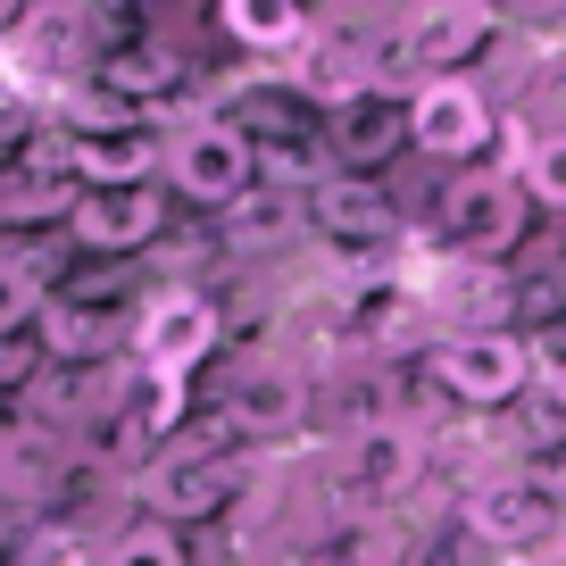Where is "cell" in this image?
<instances>
[{"label":"cell","instance_id":"6da1fadb","mask_svg":"<svg viewBox=\"0 0 566 566\" xmlns=\"http://www.w3.org/2000/svg\"><path fill=\"white\" fill-rule=\"evenodd\" d=\"M159 192L176 209H200V217H226L259 192V150L250 134L217 108V117H159Z\"/></svg>","mask_w":566,"mask_h":566},{"label":"cell","instance_id":"7a4b0ae2","mask_svg":"<svg viewBox=\"0 0 566 566\" xmlns=\"http://www.w3.org/2000/svg\"><path fill=\"white\" fill-rule=\"evenodd\" d=\"M433 233L450 242V259H483V266H509L533 233V200L516 184L509 159H483V167H459L442 176L433 192Z\"/></svg>","mask_w":566,"mask_h":566},{"label":"cell","instance_id":"3957f363","mask_svg":"<svg viewBox=\"0 0 566 566\" xmlns=\"http://www.w3.org/2000/svg\"><path fill=\"white\" fill-rule=\"evenodd\" d=\"M233 433H226V417H209V424H184L176 442L150 459V475H142V500L159 509V525H200V516H226L233 509V492H242V467H233Z\"/></svg>","mask_w":566,"mask_h":566},{"label":"cell","instance_id":"277c9868","mask_svg":"<svg viewBox=\"0 0 566 566\" xmlns=\"http://www.w3.org/2000/svg\"><path fill=\"white\" fill-rule=\"evenodd\" d=\"M226 350V308L200 292V283H150V301L134 317V367L150 384H184Z\"/></svg>","mask_w":566,"mask_h":566},{"label":"cell","instance_id":"5b68a950","mask_svg":"<svg viewBox=\"0 0 566 566\" xmlns=\"http://www.w3.org/2000/svg\"><path fill=\"white\" fill-rule=\"evenodd\" d=\"M408 292H417L424 308V334L433 342H475V334H516V308H525V292H516L509 266H483V259H433L424 275H408Z\"/></svg>","mask_w":566,"mask_h":566},{"label":"cell","instance_id":"8992f818","mask_svg":"<svg viewBox=\"0 0 566 566\" xmlns=\"http://www.w3.org/2000/svg\"><path fill=\"white\" fill-rule=\"evenodd\" d=\"M459 533H467L475 549H492V558H533V549H549V542L566 533V500L549 492V483H533L525 467H509V475L467 483Z\"/></svg>","mask_w":566,"mask_h":566},{"label":"cell","instance_id":"52a82bcc","mask_svg":"<svg viewBox=\"0 0 566 566\" xmlns=\"http://www.w3.org/2000/svg\"><path fill=\"white\" fill-rule=\"evenodd\" d=\"M424 375L442 384L450 408L467 417H509L533 400V342L525 334H475V342H433Z\"/></svg>","mask_w":566,"mask_h":566},{"label":"cell","instance_id":"ba28073f","mask_svg":"<svg viewBox=\"0 0 566 566\" xmlns=\"http://www.w3.org/2000/svg\"><path fill=\"white\" fill-rule=\"evenodd\" d=\"M500 125L509 108L475 84V75H433V84L408 101V142H417V159H442V167H483L492 159Z\"/></svg>","mask_w":566,"mask_h":566},{"label":"cell","instance_id":"9c48e42d","mask_svg":"<svg viewBox=\"0 0 566 566\" xmlns=\"http://www.w3.org/2000/svg\"><path fill=\"white\" fill-rule=\"evenodd\" d=\"M167 226H176V200L159 184H142V192H84L67 217V250L84 266H142L167 242Z\"/></svg>","mask_w":566,"mask_h":566},{"label":"cell","instance_id":"30bf717a","mask_svg":"<svg viewBox=\"0 0 566 566\" xmlns=\"http://www.w3.org/2000/svg\"><path fill=\"white\" fill-rule=\"evenodd\" d=\"M84 84H101L108 101L142 108V117H167V108H176V92L192 84V59H184V42H167L159 25H142V34H117V42H101V51H92Z\"/></svg>","mask_w":566,"mask_h":566},{"label":"cell","instance_id":"8fae6325","mask_svg":"<svg viewBox=\"0 0 566 566\" xmlns=\"http://www.w3.org/2000/svg\"><path fill=\"white\" fill-rule=\"evenodd\" d=\"M217 417H226L233 442H292L308 424V375L292 367V358H259V367H242L226 384Z\"/></svg>","mask_w":566,"mask_h":566},{"label":"cell","instance_id":"7c38bea8","mask_svg":"<svg viewBox=\"0 0 566 566\" xmlns=\"http://www.w3.org/2000/svg\"><path fill=\"white\" fill-rule=\"evenodd\" d=\"M134 317L142 308H92V301H67L59 292L51 308H42L34 342L51 367H125L134 358Z\"/></svg>","mask_w":566,"mask_h":566},{"label":"cell","instance_id":"4fadbf2b","mask_svg":"<svg viewBox=\"0 0 566 566\" xmlns=\"http://www.w3.org/2000/svg\"><path fill=\"white\" fill-rule=\"evenodd\" d=\"M308 233L342 242V250H384V242H400V200L375 176H325L308 192Z\"/></svg>","mask_w":566,"mask_h":566},{"label":"cell","instance_id":"5bb4252c","mask_svg":"<svg viewBox=\"0 0 566 566\" xmlns=\"http://www.w3.org/2000/svg\"><path fill=\"white\" fill-rule=\"evenodd\" d=\"M417 475H424V433L400 424V417H375V424H358L350 442H342V483L358 492V509L400 500Z\"/></svg>","mask_w":566,"mask_h":566},{"label":"cell","instance_id":"9a60e30c","mask_svg":"<svg viewBox=\"0 0 566 566\" xmlns=\"http://www.w3.org/2000/svg\"><path fill=\"white\" fill-rule=\"evenodd\" d=\"M59 159L84 192H142V184H159V125H117V134L59 125Z\"/></svg>","mask_w":566,"mask_h":566},{"label":"cell","instance_id":"2e32d148","mask_svg":"<svg viewBox=\"0 0 566 566\" xmlns=\"http://www.w3.org/2000/svg\"><path fill=\"white\" fill-rule=\"evenodd\" d=\"M408 34L424 51V75H475V59L509 34V18L483 0H433V9H408Z\"/></svg>","mask_w":566,"mask_h":566},{"label":"cell","instance_id":"e0dca14e","mask_svg":"<svg viewBox=\"0 0 566 566\" xmlns=\"http://www.w3.org/2000/svg\"><path fill=\"white\" fill-rule=\"evenodd\" d=\"M325 150H334L342 176H375V184H384L391 159L417 150V142H408V101H375V92H367L358 108L325 117Z\"/></svg>","mask_w":566,"mask_h":566},{"label":"cell","instance_id":"ac0fdd59","mask_svg":"<svg viewBox=\"0 0 566 566\" xmlns=\"http://www.w3.org/2000/svg\"><path fill=\"white\" fill-rule=\"evenodd\" d=\"M209 25L242 59H259V67H275V75L317 42V9H292V0H226V9H209Z\"/></svg>","mask_w":566,"mask_h":566},{"label":"cell","instance_id":"d6986e66","mask_svg":"<svg viewBox=\"0 0 566 566\" xmlns=\"http://www.w3.org/2000/svg\"><path fill=\"white\" fill-rule=\"evenodd\" d=\"M301 233H308V200H301V192H275V184H259L242 209L217 217V250H233V259H266V250H292Z\"/></svg>","mask_w":566,"mask_h":566},{"label":"cell","instance_id":"ffe728a7","mask_svg":"<svg viewBox=\"0 0 566 566\" xmlns=\"http://www.w3.org/2000/svg\"><path fill=\"white\" fill-rule=\"evenodd\" d=\"M509 167H516V184H525V200H533V217H566V125H533L525 142L509 150Z\"/></svg>","mask_w":566,"mask_h":566},{"label":"cell","instance_id":"44dd1931","mask_svg":"<svg viewBox=\"0 0 566 566\" xmlns=\"http://www.w3.org/2000/svg\"><path fill=\"white\" fill-rule=\"evenodd\" d=\"M42 308H51V292H42V283L0 250V342H25L42 325Z\"/></svg>","mask_w":566,"mask_h":566},{"label":"cell","instance_id":"7402d4cb","mask_svg":"<svg viewBox=\"0 0 566 566\" xmlns=\"http://www.w3.org/2000/svg\"><path fill=\"white\" fill-rule=\"evenodd\" d=\"M101 566H192V549H184V533H176V525H159V516H150V525L117 533Z\"/></svg>","mask_w":566,"mask_h":566},{"label":"cell","instance_id":"603a6c76","mask_svg":"<svg viewBox=\"0 0 566 566\" xmlns=\"http://www.w3.org/2000/svg\"><path fill=\"white\" fill-rule=\"evenodd\" d=\"M533 391L566 408V317H549L542 334H533Z\"/></svg>","mask_w":566,"mask_h":566},{"label":"cell","instance_id":"cb8c5ba5","mask_svg":"<svg viewBox=\"0 0 566 566\" xmlns=\"http://www.w3.org/2000/svg\"><path fill=\"white\" fill-rule=\"evenodd\" d=\"M25 525H34V509H25V500H0V558L25 542Z\"/></svg>","mask_w":566,"mask_h":566}]
</instances>
